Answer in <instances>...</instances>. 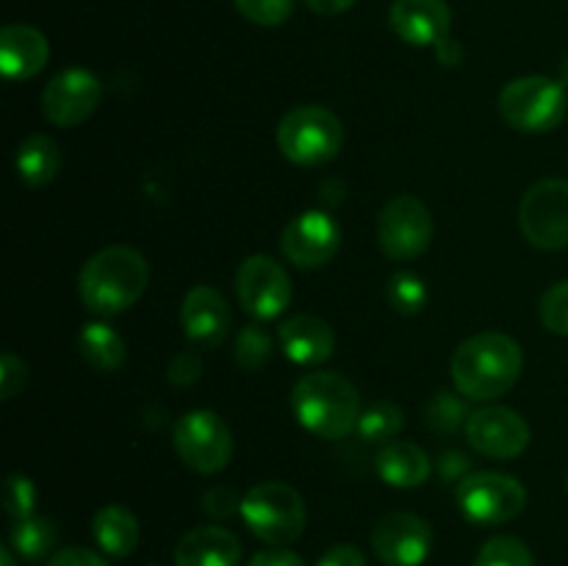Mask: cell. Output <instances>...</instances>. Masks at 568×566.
<instances>
[{"instance_id":"1","label":"cell","mask_w":568,"mask_h":566,"mask_svg":"<svg viewBox=\"0 0 568 566\" xmlns=\"http://www.w3.org/2000/svg\"><path fill=\"white\" fill-rule=\"evenodd\" d=\"M525 355L516 338L499 331L469 336L453 355V381L460 397L494 400L516 386Z\"/></svg>"},{"instance_id":"2","label":"cell","mask_w":568,"mask_h":566,"mask_svg":"<svg viewBox=\"0 0 568 566\" xmlns=\"http://www.w3.org/2000/svg\"><path fill=\"white\" fill-rule=\"evenodd\" d=\"M150 281V266L139 250L114 244L83 264L78 277V292L83 305L98 316H114L131 309L144 294Z\"/></svg>"},{"instance_id":"3","label":"cell","mask_w":568,"mask_h":566,"mask_svg":"<svg viewBox=\"0 0 568 566\" xmlns=\"http://www.w3.org/2000/svg\"><path fill=\"white\" fill-rule=\"evenodd\" d=\"M300 425L320 438H344L358 427L361 400L353 383L336 372H308L292 388Z\"/></svg>"},{"instance_id":"4","label":"cell","mask_w":568,"mask_h":566,"mask_svg":"<svg viewBox=\"0 0 568 566\" xmlns=\"http://www.w3.org/2000/svg\"><path fill=\"white\" fill-rule=\"evenodd\" d=\"M344 125L325 105H297L277 125V148L297 166H322L338 155Z\"/></svg>"},{"instance_id":"5","label":"cell","mask_w":568,"mask_h":566,"mask_svg":"<svg viewBox=\"0 0 568 566\" xmlns=\"http://www.w3.org/2000/svg\"><path fill=\"white\" fill-rule=\"evenodd\" d=\"M242 519L272 547L297 542L305 530V503L297 488L281 481H266L250 488L242 499Z\"/></svg>"},{"instance_id":"6","label":"cell","mask_w":568,"mask_h":566,"mask_svg":"<svg viewBox=\"0 0 568 566\" xmlns=\"http://www.w3.org/2000/svg\"><path fill=\"white\" fill-rule=\"evenodd\" d=\"M568 109L566 87L547 75H525L510 81L499 94V111L510 128L525 133H547L564 122Z\"/></svg>"},{"instance_id":"7","label":"cell","mask_w":568,"mask_h":566,"mask_svg":"<svg viewBox=\"0 0 568 566\" xmlns=\"http://www.w3.org/2000/svg\"><path fill=\"white\" fill-rule=\"evenodd\" d=\"M175 449L189 469L200 475H216L233 455V436L227 422L209 408H194L178 420Z\"/></svg>"},{"instance_id":"8","label":"cell","mask_w":568,"mask_h":566,"mask_svg":"<svg viewBox=\"0 0 568 566\" xmlns=\"http://www.w3.org/2000/svg\"><path fill=\"white\" fill-rule=\"evenodd\" d=\"M458 508L475 525H503L516 519L527 505V492L516 477L503 472H471L458 483Z\"/></svg>"},{"instance_id":"9","label":"cell","mask_w":568,"mask_h":566,"mask_svg":"<svg viewBox=\"0 0 568 566\" xmlns=\"http://www.w3.org/2000/svg\"><path fill=\"white\" fill-rule=\"evenodd\" d=\"M519 228L541 250L568 247V181L547 178L532 183L519 205Z\"/></svg>"},{"instance_id":"10","label":"cell","mask_w":568,"mask_h":566,"mask_svg":"<svg viewBox=\"0 0 568 566\" xmlns=\"http://www.w3.org/2000/svg\"><path fill=\"white\" fill-rule=\"evenodd\" d=\"M430 209L414 194H397L377 216V244L394 261H410L430 247Z\"/></svg>"},{"instance_id":"11","label":"cell","mask_w":568,"mask_h":566,"mask_svg":"<svg viewBox=\"0 0 568 566\" xmlns=\"http://www.w3.org/2000/svg\"><path fill=\"white\" fill-rule=\"evenodd\" d=\"M236 297L255 320H275L292 303L288 272L270 255H250L236 272Z\"/></svg>"},{"instance_id":"12","label":"cell","mask_w":568,"mask_h":566,"mask_svg":"<svg viewBox=\"0 0 568 566\" xmlns=\"http://www.w3.org/2000/svg\"><path fill=\"white\" fill-rule=\"evenodd\" d=\"M466 438H469L471 449L486 458L510 461L525 453L532 433L519 411L505 408V405H488V408H477L475 414H469Z\"/></svg>"},{"instance_id":"13","label":"cell","mask_w":568,"mask_h":566,"mask_svg":"<svg viewBox=\"0 0 568 566\" xmlns=\"http://www.w3.org/2000/svg\"><path fill=\"white\" fill-rule=\"evenodd\" d=\"M103 98V83L94 72L72 67L59 72L42 92V114L53 125L72 128L94 114Z\"/></svg>"},{"instance_id":"14","label":"cell","mask_w":568,"mask_h":566,"mask_svg":"<svg viewBox=\"0 0 568 566\" xmlns=\"http://www.w3.org/2000/svg\"><path fill=\"white\" fill-rule=\"evenodd\" d=\"M372 549L386 566H422L433 549V530L422 516L394 511L372 530Z\"/></svg>"},{"instance_id":"15","label":"cell","mask_w":568,"mask_h":566,"mask_svg":"<svg viewBox=\"0 0 568 566\" xmlns=\"http://www.w3.org/2000/svg\"><path fill=\"white\" fill-rule=\"evenodd\" d=\"M338 244H342V228L325 211H303L283 228L281 236L283 255L303 270L327 264L338 253Z\"/></svg>"},{"instance_id":"16","label":"cell","mask_w":568,"mask_h":566,"mask_svg":"<svg viewBox=\"0 0 568 566\" xmlns=\"http://www.w3.org/2000/svg\"><path fill=\"white\" fill-rule=\"evenodd\" d=\"M388 22L403 42L414 48H436L449 37L453 11L447 0H394Z\"/></svg>"},{"instance_id":"17","label":"cell","mask_w":568,"mask_h":566,"mask_svg":"<svg viewBox=\"0 0 568 566\" xmlns=\"http://www.w3.org/2000/svg\"><path fill=\"white\" fill-rule=\"evenodd\" d=\"M181 325L189 342L197 347L214 350L225 342L227 327H231V309L222 292L214 286H194L183 297Z\"/></svg>"},{"instance_id":"18","label":"cell","mask_w":568,"mask_h":566,"mask_svg":"<svg viewBox=\"0 0 568 566\" xmlns=\"http://www.w3.org/2000/svg\"><path fill=\"white\" fill-rule=\"evenodd\" d=\"M281 347L300 366L325 364L336 350V333L322 316H288L281 325Z\"/></svg>"},{"instance_id":"19","label":"cell","mask_w":568,"mask_h":566,"mask_svg":"<svg viewBox=\"0 0 568 566\" xmlns=\"http://www.w3.org/2000/svg\"><path fill=\"white\" fill-rule=\"evenodd\" d=\"M50 44L33 26H6L0 33V67L9 81H28L48 64Z\"/></svg>"},{"instance_id":"20","label":"cell","mask_w":568,"mask_h":566,"mask_svg":"<svg viewBox=\"0 0 568 566\" xmlns=\"http://www.w3.org/2000/svg\"><path fill=\"white\" fill-rule=\"evenodd\" d=\"M239 560L242 544L220 525L194 527L175 547V566H239Z\"/></svg>"},{"instance_id":"21","label":"cell","mask_w":568,"mask_h":566,"mask_svg":"<svg viewBox=\"0 0 568 566\" xmlns=\"http://www.w3.org/2000/svg\"><path fill=\"white\" fill-rule=\"evenodd\" d=\"M377 475L394 488H416L430 477V458L414 442H388L377 453Z\"/></svg>"},{"instance_id":"22","label":"cell","mask_w":568,"mask_h":566,"mask_svg":"<svg viewBox=\"0 0 568 566\" xmlns=\"http://www.w3.org/2000/svg\"><path fill=\"white\" fill-rule=\"evenodd\" d=\"M94 542L114 558H128L139 544V522L125 505H103L92 519Z\"/></svg>"},{"instance_id":"23","label":"cell","mask_w":568,"mask_h":566,"mask_svg":"<svg viewBox=\"0 0 568 566\" xmlns=\"http://www.w3.org/2000/svg\"><path fill=\"white\" fill-rule=\"evenodd\" d=\"M14 164L17 175H20V181H26L28 186H48L61 170V150L50 137L33 133V137H28L26 142L17 148Z\"/></svg>"},{"instance_id":"24","label":"cell","mask_w":568,"mask_h":566,"mask_svg":"<svg viewBox=\"0 0 568 566\" xmlns=\"http://www.w3.org/2000/svg\"><path fill=\"white\" fill-rule=\"evenodd\" d=\"M78 350H81L83 361L98 372H116L125 364L128 355L122 336L105 322H87L78 336Z\"/></svg>"},{"instance_id":"25","label":"cell","mask_w":568,"mask_h":566,"mask_svg":"<svg viewBox=\"0 0 568 566\" xmlns=\"http://www.w3.org/2000/svg\"><path fill=\"white\" fill-rule=\"evenodd\" d=\"M11 549L26 560H42L53 553L55 547V533L53 522L44 516H26V519H14L11 525Z\"/></svg>"},{"instance_id":"26","label":"cell","mask_w":568,"mask_h":566,"mask_svg":"<svg viewBox=\"0 0 568 566\" xmlns=\"http://www.w3.org/2000/svg\"><path fill=\"white\" fill-rule=\"evenodd\" d=\"M403 425H405V416H403V408H399V405L375 403V405H369L364 414H361L358 427H355V431L361 433V438H364V442L388 444V442H394V436H397L399 431H403Z\"/></svg>"},{"instance_id":"27","label":"cell","mask_w":568,"mask_h":566,"mask_svg":"<svg viewBox=\"0 0 568 566\" xmlns=\"http://www.w3.org/2000/svg\"><path fill=\"white\" fill-rule=\"evenodd\" d=\"M386 297L388 305H392L397 314L414 316L425 309L427 286L419 275H414V272H397V275H392V281H388Z\"/></svg>"},{"instance_id":"28","label":"cell","mask_w":568,"mask_h":566,"mask_svg":"<svg viewBox=\"0 0 568 566\" xmlns=\"http://www.w3.org/2000/svg\"><path fill=\"white\" fill-rule=\"evenodd\" d=\"M475 566H536V558L519 538L494 536L483 544Z\"/></svg>"},{"instance_id":"29","label":"cell","mask_w":568,"mask_h":566,"mask_svg":"<svg viewBox=\"0 0 568 566\" xmlns=\"http://www.w3.org/2000/svg\"><path fill=\"white\" fill-rule=\"evenodd\" d=\"M272 358V342L264 327L244 325L236 336V364L247 372H258Z\"/></svg>"},{"instance_id":"30","label":"cell","mask_w":568,"mask_h":566,"mask_svg":"<svg viewBox=\"0 0 568 566\" xmlns=\"http://www.w3.org/2000/svg\"><path fill=\"white\" fill-rule=\"evenodd\" d=\"M466 420V405L458 394L436 392V397L427 403V425L436 433H453Z\"/></svg>"},{"instance_id":"31","label":"cell","mask_w":568,"mask_h":566,"mask_svg":"<svg viewBox=\"0 0 568 566\" xmlns=\"http://www.w3.org/2000/svg\"><path fill=\"white\" fill-rule=\"evenodd\" d=\"M236 11L255 26L275 28L292 17L294 0H233Z\"/></svg>"},{"instance_id":"32","label":"cell","mask_w":568,"mask_h":566,"mask_svg":"<svg viewBox=\"0 0 568 566\" xmlns=\"http://www.w3.org/2000/svg\"><path fill=\"white\" fill-rule=\"evenodd\" d=\"M538 314H541V322L549 331L568 336V281L555 283V286L544 292Z\"/></svg>"},{"instance_id":"33","label":"cell","mask_w":568,"mask_h":566,"mask_svg":"<svg viewBox=\"0 0 568 566\" xmlns=\"http://www.w3.org/2000/svg\"><path fill=\"white\" fill-rule=\"evenodd\" d=\"M3 505L11 519L33 516V508H37V486L26 475H11L3 486Z\"/></svg>"},{"instance_id":"34","label":"cell","mask_w":568,"mask_h":566,"mask_svg":"<svg viewBox=\"0 0 568 566\" xmlns=\"http://www.w3.org/2000/svg\"><path fill=\"white\" fill-rule=\"evenodd\" d=\"M26 364H22L14 353H3V358H0V397H17V394L26 388Z\"/></svg>"},{"instance_id":"35","label":"cell","mask_w":568,"mask_h":566,"mask_svg":"<svg viewBox=\"0 0 568 566\" xmlns=\"http://www.w3.org/2000/svg\"><path fill=\"white\" fill-rule=\"evenodd\" d=\"M203 508L205 514L214 516V519H227V516H233L236 511H242V499L236 497L233 488H211L203 497Z\"/></svg>"},{"instance_id":"36","label":"cell","mask_w":568,"mask_h":566,"mask_svg":"<svg viewBox=\"0 0 568 566\" xmlns=\"http://www.w3.org/2000/svg\"><path fill=\"white\" fill-rule=\"evenodd\" d=\"M200 372H203V364H200L197 353L183 350V353H178L175 358H172L170 381L175 383V386H192V383L200 377Z\"/></svg>"},{"instance_id":"37","label":"cell","mask_w":568,"mask_h":566,"mask_svg":"<svg viewBox=\"0 0 568 566\" xmlns=\"http://www.w3.org/2000/svg\"><path fill=\"white\" fill-rule=\"evenodd\" d=\"M48 566H109L98 553L87 547H67L59 549L53 558L48 560Z\"/></svg>"},{"instance_id":"38","label":"cell","mask_w":568,"mask_h":566,"mask_svg":"<svg viewBox=\"0 0 568 566\" xmlns=\"http://www.w3.org/2000/svg\"><path fill=\"white\" fill-rule=\"evenodd\" d=\"M466 472H469V458H466L464 453H458V449H444L442 455H438V475H442V481H464Z\"/></svg>"},{"instance_id":"39","label":"cell","mask_w":568,"mask_h":566,"mask_svg":"<svg viewBox=\"0 0 568 566\" xmlns=\"http://www.w3.org/2000/svg\"><path fill=\"white\" fill-rule=\"evenodd\" d=\"M316 566H366V558L353 544H336V547L322 555Z\"/></svg>"},{"instance_id":"40","label":"cell","mask_w":568,"mask_h":566,"mask_svg":"<svg viewBox=\"0 0 568 566\" xmlns=\"http://www.w3.org/2000/svg\"><path fill=\"white\" fill-rule=\"evenodd\" d=\"M247 566H305V560L300 558L297 553L283 547H272V549H261Z\"/></svg>"},{"instance_id":"41","label":"cell","mask_w":568,"mask_h":566,"mask_svg":"<svg viewBox=\"0 0 568 566\" xmlns=\"http://www.w3.org/2000/svg\"><path fill=\"white\" fill-rule=\"evenodd\" d=\"M355 3H358V0H305V6H308L311 11H316V14H325V17L342 14V11L353 9Z\"/></svg>"},{"instance_id":"42","label":"cell","mask_w":568,"mask_h":566,"mask_svg":"<svg viewBox=\"0 0 568 566\" xmlns=\"http://www.w3.org/2000/svg\"><path fill=\"white\" fill-rule=\"evenodd\" d=\"M436 55H438V61H442V64L455 67L460 59H464V48H460V44L455 42L453 37H447L444 42L436 44Z\"/></svg>"},{"instance_id":"43","label":"cell","mask_w":568,"mask_h":566,"mask_svg":"<svg viewBox=\"0 0 568 566\" xmlns=\"http://www.w3.org/2000/svg\"><path fill=\"white\" fill-rule=\"evenodd\" d=\"M0 566H17L14 549H0Z\"/></svg>"},{"instance_id":"44","label":"cell","mask_w":568,"mask_h":566,"mask_svg":"<svg viewBox=\"0 0 568 566\" xmlns=\"http://www.w3.org/2000/svg\"><path fill=\"white\" fill-rule=\"evenodd\" d=\"M560 83H564V87H568V59L564 61V70H560Z\"/></svg>"}]
</instances>
